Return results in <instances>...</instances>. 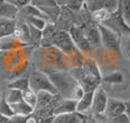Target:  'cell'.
<instances>
[{
    "instance_id": "6",
    "label": "cell",
    "mask_w": 130,
    "mask_h": 123,
    "mask_svg": "<svg viewBox=\"0 0 130 123\" xmlns=\"http://www.w3.org/2000/svg\"><path fill=\"white\" fill-rule=\"evenodd\" d=\"M107 94L104 91L102 88L95 89L94 91V99H92V112L96 115H101L105 113L106 106H107Z\"/></svg>"
},
{
    "instance_id": "38",
    "label": "cell",
    "mask_w": 130,
    "mask_h": 123,
    "mask_svg": "<svg viewBox=\"0 0 130 123\" xmlns=\"http://www.w3.org/2000/svg\"><path fill=\"white\" fill-rule=\"evenodd\" d=\"M6 123H13V122H11V120H10V119H9V120H8V121H7Z\"/></svg>"
},
{
    "instance_id": "30",
    "label": "cell",
    "mask_w": 130,
    "mask_h": 123,
    "mask_svg": "<svg viewBox=\"0 0 130 123\" xmlns=\"http://www.w3.org/2000/svg\"><path fill=\"white\" fill-rule=\"evenodd\" d=\"M5 1L13 5V6H15L18 10H20L21 8H23V7L31 4V0H5Z\"/></svg>"
},
{
    "instance_id": "24",
    "label": "cell",
    "mask_w": 130,
    "mask_h": 123,
    "mask_svg": "<svg viewBox=\"0 0 130 123\" xmlns=\"http://www.w3.org/2000/svg\"><path fill=\"white\" fill-rule=\"evenodd\" d=\"M23 92V100L25 101L26 104H29L30 106H32L33 108H36L37 105V94L31 89L24 90Z\"/></svg>"
},
{
    "instance_id": "14",
    "label": "cell",
    "mask_w": 130,
    "mask_h": 123,
    "mask_svg": "<svg viewBox=\"0 0 130 123\" xmlns=\"http://www.w3.org/2000/svg\"><path fill=\"white\" fill-rule=\"evenodd\" d=\"M54 101V95L48 91H39L37 92V110H43L49 107V105ZM34 108V110H36Z\"/></svg>"
},
{
    "instance_id": "32",
    "label": "cell",
    "mask_w": 130,
    "mask_h": 123,
    "mask_svg": "<svg viewBox=\"0 0 130 123\" xmlns=\"http://www.w3.org/2000/svg\"><path fill=\"white\" fill-rule=\"evenodd\" d=\"M23 123H39V122H38V119H37L34 115L30 114V115H27V116H25Z\"/></svg>"
},
{
    "instance_id": "5",
    "label": "cell",
    "mask_w": 130,
    "mask_h": 123,
    "mask_svg": "<svg viewBox=\"0 0 130 123\" xmlns=\"http://www.w3.org/2000/svg\"><path fill=\"white\" fill-rule=\"evenodd\" d=\"M69 33H70V36H71L72 41H73L76 49H80V50H82V51H88V50L91 48L90 45L88 43L87 39H86L83 30L81 29V27H79L78 25H73V26L69 30Z\"/></svg>"
},
{
    "instance_id": "3",
    "label": "cell",
    "mask_w": 130,
    "mask_h": 123,
    "mask_svg": "<svg viewBox=\"0 0 130 123\" xmlns=\"http://www.w3.org/2000/svg\"><path fill=\"white\" fill-rule=\"evenodd\" d=\"M98 30L101 33L102 45L108 50L119 52L120 51V38L119 34L112 29L104 24H98Z\"/></svg>"
},
{
    "instance_id": "20",
    "label": "cell",
    "mask_w": 130,
    "mask_h": 123,
    "mask_svg": "<svg viewBox=\"0 0 130 123\" xmlns=\"http://www.w3.org/2000/svg\"><path fill=\"white\" fill-rule=\"evenodd\" d=\"M9 89H16L20 91H24V90L30 89V82L29 79L26 78H22V79H17V80L13 81L11 83L8 84Z\"/></svg>"
},
{
    "instance_id": "17",
    "label": "cell",
    "mask_w": 130,
    "mask_h": 123,
    "mask_svg": "<svg viewBox=\"0 0 130 123\" xmlns=\"http://www.w3.org/2000/svg\"><path fill=\"white\" fill-rule=\"evenodd\" d=\"M111 11L106 8H101V9H97V10L92 11L91 13V17L92 20L95 21L96 23L98 24H104L106 21H108V18L111 17Z\"/></svg>"
},
{
    "instance_id": "11",
    "label": "cell",
    "mask_w": 130,
    "mask_h": 123,
    "mask_svg": "<svg viewBox=\"0 0 130 123\" xmlns=\"http://www.w3.org/2000/svg\"><path fill=\"white\" fill-rule=\"evenodd\" d=\"M85 117L80 115V113H67V114H58L54 115V119L52 120V123H81L85 121Z\"/></svg>"
},
{
    "instance_id": "9",
    "label": "cell",
    "mask_w": 130,
    "mask_h": 123,
    "mask_svg": "<svg viewBox=\"0 0 130 123\" xmlns=\"http://www.w3.org/2000/svg\"><path fill=\"white\" fill-rule=\"evenodd\" d=\"M76 103H78L76 100H74V99H70V98L61 100L57 105H55L54 111H53V115L67 114V113L76 112Z\"/></svg>"
},
{
    "instance_id": "35",
    "label": "cell",
    "mask_w": 130,
    "mask_h": 123,
    "mask_svg": "<svg viewBox=\"0 0 130 123\" xmlns=\"http://www.w3.org/2000/svg\"><path fill=\"white\" fill-rule=\"evenodd\" d=\"M126 114L130 119V103H126Z\"/></svg>"
},
{
    "instance_id": "19",
    "label": "cell",
    "mask_w": 130,
    "mask_h": 123,
    "mask_svg": "<svg viewBox=\"0 0 130 123\" xmlns=\"http://www.w3.org/2000/svg\"><path fill=\"white\" fill-rule=\"evenodd\" d=\"M24 21L26 22V24L32 25V26L41 30V31L45 29L47 23H48L43 17H39V16H29V17L24 18Z\"/></svg>"
},
{
    "instance_id": "26",
    "label": "cell",
    "mask_w": 130,
    "mask_h": 123,
    "mask_svg": "<svg viewBox=\"0 0 130 123\" xmlns=\"http://www.w3.org/2000/svg\"><path fill=\"white\" fill-rule=\"evenodd\" d=\"M104 81L108 82V83H114V84H117V83H122L123 82V75H122L121 73H119V72L111 73L104 78Z\"/></svg>"
},
{
    "instance_id": "15",
    "label": "cell",
    "mask_w": 130,
    "mask_h": 123,
    "mask_svg": "<svg viewBox=\"0 0 130 123\" xmlns=\"http://www.w3.org/2000/svg\"><path fill=\"white\" fill-rule=\"evenodd\" d=\"M11 110L14 112V115H21V116H27V115L32 114L34 108L26 104L24 100H21L16 104H10Z\"/></svg>"
},
{
    "instance_id": "18",
    "label": "cell",
    "mask_w": 130,
    "mask_h": 123,
    "mask_svg": "<svg viewBox=\"0 0 130 123\" xmlns=\"http://www.w3.org/2000/svg\"><path fill=\"white\" fill-rule=\"evenodd\" d=\"M18 14H20V15H23L24 18L29 17V16H39V17H43V15H42L40 9H39L38 7L31 5V4L25 6V7H23V8H21L20 10H18Z\"/></svg>"
},
{
    "instance_id": "23",
    "label": "cell",
    "mask_w": 130,
    "mask_h": 123,
    "mask_svg": "<svg viewBox=\"0 0 130 123\" xmlns=\"http://www.w3.org/2000/svg\"><path fill=\"white\" fill-rule=\"evenodd\" d=\"M0 114L6 116V117H13L14 116V112H13V110H11L10 104L6 100L5 97H1V98H0Z\"/></svg>"
},
{
    "instance_id": "13",
    "label": "cell",
    "mask_w": 130,
    "mask_h": 123,
    "mask_svg": "<svg viewBox=\"0 0 130 123\" xmlns=\"http://www.w3.org/2000/svg\"><path fill=\"white\" fill-rule=\"evenodd\" d=\"M92 99H94V91H87L76 103V112L85 113L92 106Z\"/></svg>"
},
{
    "instance_id": "36",
    "label": "cell",
    "mask_w": 130,
    "mask_h": 123,
    "mask_svg": "<svg viewBox=\"0 0 130 123\" xmlns=\"http://www.w3.org/2000/svg\"><path fill=\"white\" fill-rule=\"evenodd\" d=\"M9 119H10V117H6V116H4V115L0 114V123H6Z\"/></svg>"
},
{
    "instance_id": "10",
    "label": "cell",
    "mask_w": 130,
    "mask_h": 123,
    "mask_svg": "<svg viewBox=\"0 0 130 123\" xmlns=\"http://www.w3.org/2000/svg\"><path fill=\"white\" fill-rule=\"evenodd\" d=\"M83 33H85L86 39H87L88 43L90 45L91 48H97L101 46L102 41L98 26H88L87 30H83Z\"/></svg>"
},
{
    "instance_id": "7",
    "label": "cell",
    "mask_w": 130,
    "mask_h": 123,
    "mask_svg": "<svg viewBox=\"0 0 130 123\" xmlns=\"http://www.w3.org/2000/svg\"><path fill=\"white\" fill-rule=\"evenodd\" d=\"M124 113H126V103L117 100V99H110L107 101V106H106L105 110V114L107 119L119 116V115L124 114Z\"/></svg>"
},
{
    "instance_id": "39",
    "label": "cell",
    "mask_w": 130,
    "mask_h": 123,
    "mask_svg": "<svg viewBox=\"0 0 130 123\" xmlns=\"http://www.w3.org/2000/svg\"><path fill=\"white\" fill-rule=\"evenodd\" d=\"M5 1V0H0V4H2V2H4Z\"/></svg>"
},
{
    "instance_id": "40",
    "label": "cell",
    "mask_w": 130,
    "mask_h": 123,
    "mask_svg": "<svg viewBox=\"0 0 130 123\" xmlns=\"http://www.w3.org/2000/svg\"><path fill=\"white\" fill-rule=\"evenodd\" d=\"M0 98H1V92H0Z\"/></svg>"
},
{
    "instance_id": "27",
    "label": "cell",
    "mask_w": 130,
    "mask_h": 123,
    "mask_svg": "<svg viewBox=\"0 0 130 123\" xmlns=\"http://www.w3.org/2000/svg\"><path fill=\"white\" fill-rule=\"evenodd\" d=\"M27 26H29V32H30V37H31L32 42H40L41 38H42V31L29 24H27Z\"/></svg>"
},
{
    "instance_id": "31",
    "label": "cell",
    "mask_w": 130,
    "mask_h": 123,
    "mask_svg": "<svg viewBox=\"0 0 130 123\" xmlns=\"http://www.w3.org/2000/svg\"><path fill=\"white\" fill-rule=\"evenodd\" d=\"M108 122L110 123H130V119L128 117V115L124 113V114H121L119 116L108 119Z\"/></svg>"
},
{
    "instance_id": "16",
    "label": "cell",
    "mask_w": 130,
    "mask_h": 123,
    "mask_svg": "<svg viewBox=\"0 0 130 123\" xmlns=\"http://www.w3.org/2000/svg\"><path fill=\"white\" fill-rule=\"evenodd\" d=\"M56 31V26L53 23H47L46 27L42 30V38L40 40V43L42 46H53V38L54 33Z\"/></svg>"
},
{
    "instance_id": "12",
    "label": "cell",
    "mask_w": 130,
    "mask_h": 123,
    "mask_svg": "<svg viewBox=\"0 0 130 123\" xmlns=\"http://www.w3.org/2000/svg\"><path fill=\"white\" fill-rule=\"evenodd\" d=\"M16 27V21L13 18H4L0 21V39L9 38L14 36Z\"/></svg>"
},
{
    "instance_id": "22",
    "label": "cell",
    "mask_w": 130,
    "mask_h": 123,
    "mask_svg": "<svg viewBox=\"0 0 130 123\" xmlns=\"http://www.w3.org/2000/svg\"><path fill=\"white\" fill-rule=\"evenodd\" d=\"M6 100L9 104H16L18 101L23 100V92L16 89H9L8 94L6 96Z\"/></svg>"
},
{
    "instance_id": "28",
    "label": "cell",
    "mask_w": 130,
    "mask_h": 123,
    "mask_svg": "<svg viewBox=\"0 0 130 123\" xmlns=\"http://www.w3.org/2000/svg\"><path fill=\"white\" fill-rule=\"evenodd\" d=\"M31 5L38 7V8H43V7H54L57 6L55 0H31Z\"/></svg>"
},
{
    "instance_id": "1",
    "label": "cell",
    "mask_w": 130,
    "mask_h": 123,
    "mask_svg": "<svg viewBox=\"0 0 130 123\" xmlns=\"http://www.w3.org/2000/svg\"><path fill=\"white\" fill-rule=\"evenodd\" d=\"M29 82L30 89L33 90L36 94L39 91H48L53 95H57V90L50 81L49 75H46L42 72H33L29 78Z\"/></svg>"
},
{
    "instance_id": "33",
    "label": "cell",
    "mask_w": 130,
    "mask_h": 123,
    "mask_svg": "<svg viewBox=\"0 0 130 123\" xmlns=\"http://www.w3.org/2000/svg\"><path fill=\"white\" fill-rule=\"evenodd\" d=\"M124 50H126L127 56L130 57V36L126 39V42H124Z\"/></svg>"
},
{
    "instance_id": "34",
    "label": "cell",
    "mask_w": 130,
    "mask_h": 123,
    "mask_svg": "<svg viewBox=\"0 0 130 123\" xmlns=\"http://www.w3.org/2000/svg\"><path fill=\"white\" fill-rule=\"evenodd\" d=\"M55 2H56L57 6L62 7V6H66L67 4V0H55Z\"/></svg>"
},
{
    "instance_id": "37",
    "label": "cell",
    "mask_w": 130,
    "mask_h": 123,
    "mask_svg": "<svg viewBox=\"0 0 130 123\" xmlns=\"http://www.w3.org/2000/svg\"><path fill=\"white\" fill-rule=\"evenodd\" d=\"M81 123H96L95 121H91V120H90V121H88V120H85V121H82Z\"/></svg>"
},
{
    "instance_id": "4",
    "label": "cell",
    "mask_w": 130,
    "mask_h": 123,
    "mask_svg": "<svg viewBox=\"0 0 130 123\" xmlns=\"http://www.w3.org/2000/svg\"><path fill=\"white\" fill-rule=\"evenodd\" d=\"M53 46H56L63 52H72L76 50L70 33L64 30L56 29L54 33V38H53Z\"/></svg>"
},
{
    "instance_id": "29",
    "label": "cell",
    "mask_w": 130,
    "mask_h": 123,
    "mask_svg": "<svg viewBox=\"0 0 130 123\" xmlns=\"http://www.w3.org/2000/svg\"><path fill=\"white\" fill-rule=\"evenodd\" d=\"M83 4H85V0H67L66 7H69L71 10H80Z\"/></svg>"
},
{
    "instance_id": "21",
    "label": "cell",
    "mask_w": 130,
    "mask_h": 123,
    "mask_svg": "<svg viewBox=\"0 0 130 123\" xmlns=\"http://www.w3.org/2000/svg\"><path fill=\"white\" fill-rule=\"evenodd\" d=\"M119 7L122 18L130 26V0H119Z\"/></svg>"
},
{
    "instance_id": "8",
    "label": "cell",
    "mask_w": 130,
    "mask_h": 123,
    "mask_svg": "<svg viewBox=\"0 0 130 123\" xmlns=\"http://www.w3.org/2000/svg\"><path fill=\"white\" fill-rule=\"evenodd\" d=\"M14 37L21 40L23 43L26 45H32V40L30 37V32H29V26H27L25 21H16V27L14 31Z\"/></svg>"
},
{
    "instance_id": "2",
    "label": "cell",
    "mask_w": 130,
    "mask_h": 123,
    "mask_svg": "<svg viewBox=\"0 0 130 123\" xmlns=\"http://www.w3.org/2000/svg\"><path fill=\"white\" fill-rule=\"evenodd\" d=\"M49 79L56 88L57 94H61L63 96H65V94H70L72 96L74 88L78 85V82H75L73 79L64 73L52 74V75H49ZM70 99H71V97H70Z\"/></svg>"
},
{
    "instance_id": "41",
    "label": "cell",
    "mask_w": 130,
    "mask_h": 123,
    "mask_svg": "<svg viewBox=\"0 0 130 123\" xmlns=\"http://www.w3.org/2000/svg\"><path fill=\"white\" fill-rule=\"evenodd\" d=\"M128 58H129V59H130V57H128Z\"/></svg>"
},
{
    "instance_id": "25",
    "label": "cell",
    "mask_w": 130,
    "mask_h": 123,
    "mask_svg": "<svg viewBox=\"0 0 130 123\" xmlns=\"http://www.w3.org/2000/svg\"><path fill=\"white\" fill-rule=\"evenodd\" d=\"M83 6L92 13V11L97 10V9L104 8V1L103 0H85Z\"/></svg>"
}]
</instances>
